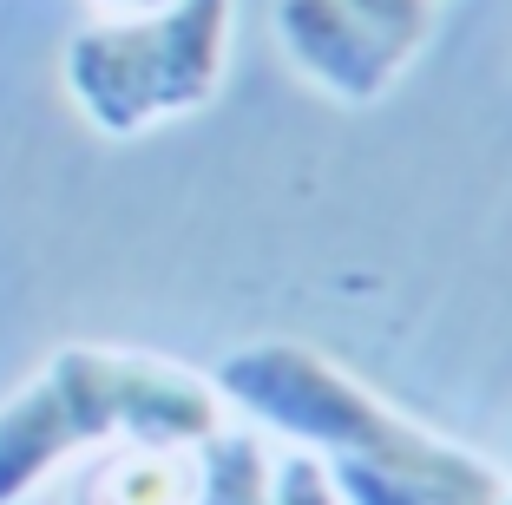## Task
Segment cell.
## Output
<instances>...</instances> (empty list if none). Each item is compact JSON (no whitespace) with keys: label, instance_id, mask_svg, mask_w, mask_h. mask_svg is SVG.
Wrapping results in <instances>:
<instances>
[{"label":"cell","instance_id":"1","mask_svg":"<svg viewBox=\"0 0 512 505\" xmlns=\"http://www.w3.org/2000/svg\"><path fill=\"white\" fill-rule=\"evenodd\" d=\"M204 368L106 342H66L0 401V505L40 499L66 466L112 446H197L224 433Z\"/></svg>","mask_w":512,"mask_h":505},{"label":"cell","instance_id":"2","mask_svg":"<svg viewBox=\"0 0 512 505\" xmlns=\"http://www.w3.org/2000/svg\"><path fill=\"white\" fill-rule=\"evenodd\" d=\"M237 0H171L145 20H86L60 46V86L99 138H145L224 92Z\"/></svg>","mask_w":512,"mask_h":505},{"label":"cell","instance_id":"3","mask_svg":"<svg viewBox=\"0 0 512 505\" xmlns=\"http://www.w3.org/2000/svg\"><path fill=\"white\" fill-rule=\"evenodd\" d=\"M211 387L224 394V414L237 427H256L276 446H302L316 460H375L414 427V414L375 394L362 374H348L335 355L289 335H256V342L217 355Z\"/></svg>","mask_w":512,"mask_h":505},{"label":"cell","instance_id":"4","mask_svg":"<svg viewBox=\"0 0 512 505\" xmlns=\"http://www.w3.org/2000/svg\"><path fill=\"white\" fill-rule=\"evenodd\" d=\"M270 40L289 73L329 105H381L414 66L348 0H270Z\"/></svg>","mask_w":512,"mask_h":505},{"label":"cell","instance_id":"5","mask_svg":"<svg viewBox=\"0 0 512 505\" xmlns=\"http://www.w3.org/2000/svg\"><path fill=\"white\" fill-rule=\"evenodd\" d=\"M329 473L342 486V505H493L512 486V473L499 460L473 453L467 440H453L427 420H414L388 453L342 460Z\"/></svg>","mask_w":512,"mask_h":505},{"label":"cell","instance_id":"6","mask_svg":"<svg viewBox=\"0 0 512 505\" xmlns=\"http://www.w3.org/2000/svg\"><path fill=\"white\" fill-rule=\"evenodd\" d=\"M263 479H270V440L230 420L224 433L204 440V492H197V505H263Z\"/></svg>","mask_w":512,"mask_h":505},{"label":"cell","instance_id":"7","mask_svg":"<svg viewBox=\"0 0 512 505\" xmlns=\"http://www.w3.org/2000/svg\"><path fill=\"white\" fill-rule=\"evenodd\" d=\"M263 505H342L335 473L302 453V446H276L270 440V479H263Z\"/></svg>","mask_w":512,"mask_h":505},{"label":"cell","instance_id":"8","mask_svg":"<svg viewBox=\"0 0 512 505\" xmlns=\"http://www.w3.org/2000/svg\"><path fill=\"white\" fill-rule=\"evenodd\" d=\"M348 7L388 46H401L407 60H421V46L434 40V20H440V0H348Z\"/></svg>","mask_w":512,"mask_h":505},{"label":"cell","instance_id":"9","mask_svg":"<svg viewBox=\"0 0 512 505\" xmlns=\"http://www.w3.org/2000/svg\"><path fill=\"white\" fill-rule=\"evenodd\" d=\"M92 20H145V14H165L171 0H86Z\"/></svg>","mask_w":512,"mask_h":505},{"label":"cell","instance_id":"10","mask_svg":"<svg viewBox=\"0 0 512 505\" xmlns=\"http://www.w3.org/2000/svg\"><path fill=\"white\" fill-rule=\"evenodd\" d=\"M493 505H512V486H506V492H499V499H493Z\"/></svg>","mask_w":512,"mask_h":505},{"label":"cell","instance_id":"11","mask_svg":"<svg viewBox=\"0 0 512 505\" xmlns=\"http://www.w3.org/2000/svg\"><path fill=\"white\" fill-rule=\"evenodd\" d=\"M440 7H447V0H440Z\"/></svg>","mask_w":512,"mask_h":505}]
</instances>
